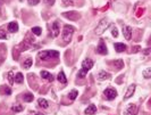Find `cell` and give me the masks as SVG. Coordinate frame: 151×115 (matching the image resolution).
I'll use <instances>...</instances> for the list:
<instances>
[{"label": "cell", "instance_id": "28", "mask_svg": "<svg viewBox=\"0 0 151 115\" xmlns=\"http://www.w3.org/2000/svg\"><path fill=\"white\" fill-rule=\"evenodd\" d=\"M8 80H9V82H10V84H13V83H14V74H13L12 71L8 72Z\"/></svg>", "mask_w": 151, "mask_h": 115}, {"label": "cell", "instance_id": "9", "mask_svg": "<svg viewBox=\"0 0 151 115\" xmlns=\"http://www.w3.org/2000/svg\"><path fill=\"white\" fill-rule=\"evenodd\" d=\"M136 113H138V107L134 104L128 105L127 108L125 109V115H136Z\"/></svg>", "mask_w": 151, "mask_h": 115}, {"label": "cell", "instance_id": "36", "mask_svg": "<svg viewBox=\"0 0 151 115\" xmlns=\"http://www.w3.org/2000/svg\"><path fill=\"white\" fill-rule=\"evenodd\" d=\"M150 53V49H149V48H147V50H144V55H148Z\"/></svg>", "mask_w": 151, "mask_h": 115}, {"label": "cell", "instance_id": "16", "mask_svg": "<svg viewBox=\"0 0 151 115\" xmlns=\"http://www.w3.org/2000/svg\"><path fill=\"white\" fill-rule=\"evenodd\" d=\"M110 78V74L107 72H105V71H101V72H99V74H98V79L99 80H106V79H109Z\"/></svg>", "mask_w": 151, "mask_h": 115}, {"label": "cell", "instance_id": "1", "mask_svg": "<svg viewBox=\"0 0 151 115\" xmlns=\"http://www.w3.org/2000/svg\"><path fill=\"white\" fill-rule=\"evenodd\" d=\"M93 61L92 59H90V58H87V59H84L83 61V63H82V69L80 72H78V74H77V76L78 78H84L85 75H87V73H88V71H90V69L93 67Z\"/></svg>", "mask_w": 151, "mask_h": 115}, {"label": "cell", "instance_id": "20", "mask_svg": "<svg viewBox=\"0 0 151 115\" xmlns=\"http://www.w3.org/2000/svg\"><path fill=\"white\" fill-rule=\"evenodd\" d=\"M32 64H33L32 58H26L25 61H24V63H23V67H24V68H30Z\"/></svg>", "mask_w": 151, "mask_h": 115}, {"label": "cell", "instance_id": "13", "mask_svg": "<svg viewBox=\"0 0 151 115\" xmlns=\"http://www.w3.org/2000/svg\"><path fill=\"white\" fill-rule=\"evenodd\" d=\"M8 31L12 32V33L17 32V31H18V24H17L16 22H10L8 24Z\"/></svg>", "mask_w": 151, "mask_h": 115}, {"label": "cell", "instance_id": "12", "mask_svg": "<svg viewBox=\"0 0 151 115\" xmlns=\"http://www.w3.org/2000/svg\"><path fill=\"white\" fill-rule=\"evenodd\" d=\"M41 76H42L44 80L49 81V82H52L53 81V76L51 75L49 72H47V71H41Z\"/></svg>", "mask_w": 151, "mask_h": 115}, {"label": "cell", "instance_id": "7", "mask_svg": "<svg viewBox=\"0 0 151 115\" xmlns=\"http://www.w3.org/2000/svg\"><path fill=\"white\" fill-rule=\"evenodd\" d=\"M117 96V92H116V90L109 88V89H106L105 90V97L107 98L108 100H112L115 99V97Z\"/></svg>", "mask_w": 151, "mask_h": 115}, {"label": "cell", "instance_id": "3", "mask_svg": "<svg viewBox=\"0 0 151 115\" xmlns=\"http://www.w3.org/2000/svg\"><path fill=\"white\" fill-rule=\"evenodd\" d=\"M109 26H110V22H109L107 18H102L100 22H99V24L97 25V27H95V34L100 36V34L104 33Z\"/></svg>", "mask_w": 151, "mask_h": 115}, {"label": "cell", "instance_id": "14", "mask_svg": "<svg viewBox=\"0 0 151 115\" xmlns=\"http://www.w3.org/2000/svg\"><path fill=\"white\" fill-rule=\"evenodd\" d=\"M114 47H115V49H116V51L117 53H123V51H125V49H126V44H124V43H115L114 44Z\"/></svg>", "mask_w": 151, "mask_h": 115}, {"label": "cell", "instance_id": "31", "mask_svg": "<svg viewBox=\"0 0 151 115\" xmlns=\"http://www.w3.org/2000/svg\"><path fill=\"white\" fill-rule=\"evenodd\" d=\"M111 34H112V36H114L115 38H117V37H118V31H117V29H116V27H114V29H112Z\"/></svg>", "mask_w": 151, "mask_h": 115}, {"label": "cell", "instance_id": "30", "mask_svg": "<svg viewBox=\"0 0 151 115\" xmlns=\"http://www.w3.org/2000/svg\"><path fill=\"white\" fill-rule=\"evenodd\" d=\"M144 8H140L139 10H138V14H136V16L138 17H141V15H143V13H144Z\"/></svg>", "mask_w": 151, "mask_h": 115}, {"label": "cell", "instance_id": "37", "mask_svg": "<svg viewBox=\"0 0 151 115\" xmlns=\"http://www.w3.org/2000/svg\"><path fill=\"white\" fill-rule=\"evenodd\" d=\"M36 115H43L42 113H36Z\"/></svg>", "mask_w": 151, "mask_h": 115}, {"label": "cell", "instance_id": "33", "mask_svg": "<svg viewBox=\"0 0 151 115\" xmlns=\"http://www.w3.org/2000/svg\"><path fill=\"white\" fill-rule=\"evenodd\" d=\"M39 2H40V0H29L30 5H37Z\"/></svg>", "mask_w": 151, "mask_h": 115}, {"label": "cell", "instance_id": "38", "mask_svg": "<svg viewBox=\"0 0 151 115\" xmlns=\"http://www.w3.org/2000/svg\"><path fill=\"white\" fill-rule=\"evenodd\" d=\"M1 3H2V0H0V6H1Z\"/></svg>", "mask_w": 151, "mask_h": 115}, {"label": "cell", "instance_id": "34", "mask_svg": "<svg viewBox=\"0 0 151 115\" xmlns=\"http://www.w3.org/2000/svg\"><path fill=\"white\" fill-rule=\"evenodd\" d=\"M140 49H141V48H140L139 46H136V47H133V53H139V51H140Z\"/></svg>", "mask_w": 151, "mask_h": 115}, {"label": "cell", "instance_id": "23", "mask_svg": "<svg viewBox=\"0 0 151 115\" xmlns=\"http://www.w3.org/2000/svg\"><path fill=\"white\" fill-rule=\"evenodd\" d=\"M33 95L32 93H26V95H24L23 97V99H24V102H27V103H30V102H32L33 100Z\"/></svg>", "mask_w": 151, "mask_h": 115}, {"label": "cell", "instance_id": "27", "mask_svg": "<svg viewBox=\"0 0 151 115\" xmlns=\"http://www.w3.org/2000/svg\"><path fill=\"white\" fill-rule=\"evenodd\" d=\"M64 6H73L74 5V0H63Z\"/></svg>", "mask_w": 151, "mask_h": 115}, {"label": "cell", "instance_id": "17", "mask_svg": "<svg viewBox=\"0 0 151 115\" xmlns=\"http://www.w3.org/2000/svg\"><path fill=\"white\" fill-rule=\"evenodd\" d=\"M37 103H39V106L42 107V108H48V107H49V103H48L44 98H39Z\"/></svg>", "mask_w": 151, "mask_h": 115}, {"label": "cell", "instance_id": "22", "mask_svg": "<svg viewBox=\"0 0 151 115\" xmlns=\"http://www.w3.org/2000/svg\"><path fill=\"white\" fill-rule=\"evenodd\" d=\"M142 74H143V76H144L145 79H150L151 78V67L145 68L144 71L142 72Z\"/></svg>", "mask_w": 151, "mask_h": 115}, {"label": "cell", "instance_id": "8", "mask_svg": "<svg viewBox=\"0 0 151 115\" xmlns=\"http://www.w3.org/2000/svg\"><path fill=\"white\" fill-rule=\"evenodd\" d=\"M59 31H60V26H59V22H53L51 24V33H52V37H58L59 36Z\"/></svg>", "mask_w": 151, "mask_h": 115}, {"label": "cell", "instance_id": "25", "mask_svg": "<svg viewBox=\"0 0 151 115\" xmlns=\"http://www.w3.org/2000/svg\"><path fill=\"white\" fill-rule=\"evenodd\" d=\"M32 33L35 34V36H41V33H42V30H41V27H33L32 29Z\"/></svg>", "mask_w": 151, "mask_h": 115}, {"label": "cell", "instance_id": "21", "mask_svg": "<svg viewBox=\"0 0 151 115\" xmlns=\"http://www.w3.org/2000/svg\"><path fill=\"white\" fill-rule=\"evenodd\" d=\"M16 83H22L23 81H24V76H23V74L22 73H17L16 74V76H15V80H14Z\"/></svg>", "mask_w": 151, "mask_h": 115}, {"label": "cell", "instance_id": "32", "mask_svg": "<svg viewBox=\"0 0 151 115\" xmlns=\"http://www.w3.org/2000/svg\"><path fill=\"white\" fill-rule=\"evenodd\" d=\"M55 1H56V0H44V2H46L47 5H49V6H52L55 3Z\"/></svg>", "mask_w": 151, "mask_h": 115}, {"label": "cell", "instance_id": "5", "mask_svg": "<svg viewBox=\"0 0 151 115\" xmlns=\"http://www.w3.org/2000/svg\"><path fill=\"white\" fill-rule=\"evenodd\" d=\"M63 16L66 17V18H68V19H72V21H77V19H80V17H81L80 14L76 13V12H67V13H64Z\"/></svg>", "mask_w": 151, "mask_h": 115}, {"label": "cell", "instance_id": "19", "mask_svg": "<svg viewBox=\"0 0 151 115\" xmlns=\"http://www.w3.org/2000/svg\"><path fill=\"white\" fill-rule=\"evenodd\" d=\"M58 81H59L60 83H67V79H66V76H65V73L64 72H60L59 74H58Z\"/></svg>", "mask_w": 151, "mask_h": 115}, {"label": "cell", "instance_id": "6", "mask_svg": "<svg viewBox=\"0 0 151 115\" xmlns=\"http://www.w3.org/2000/svg\"><path fill=\"white\" fill-rule=\"evenodd\" d=\"M97 53L100 54V55H107L108 50H107V47H106L105 44V41L104 40H100V42H99V46L97 47Z\"/></svg>", "mask_w": 151, "mask_h": 115}, {"label": "cell", "instance_id": "26", "mask_svg": "<svg viewBox=\"0 0 151 115\" xmlns=\"http://www.w3.org/2000/svg\"><path fill=\"white\" fill-rule=\"evenodd\" d=\"M77 95H78V92L76 91V90H72V91L69 92V99H71V100H74V99H76Z\"/></svg>", "mask_w": 151, "mask_h": 115}, {"label": "cell", "instance_id": "24", "mask_svg": "<svg viewBox=\"0 0 151 115\" xmlns=\"http://www.w3.org/2000/svg\"><path fill=\"white\" fill-rule=\"evenodd\" d=\"M12 111H13V112H15V113L22 112V111H23V106H20V105H14V106L12 107Z\"/></svg>", "mask_w": 151, "mask_h": 115}, {"label": "cell", "instance_id": "15", "mask_svg": "<svg viewBox=\"0 0 151 115\" xmlns=\"http://www.w3.org/2000/svg\"><path fill=\"white\" fill-rule=\"evenodd\" d=\"M94 113H97V107H95V105H93V104H91L90 106L88 107L87 109H85V114H94Z\"/></svg>", "mask_w": 151, "mask_h": 115}, {"label": "cell", "instance_id": "2", "mask_svg": "<svg viewBox=\"0 0 151 115\" xmlns=\"http://www.w3.org/2000/svg\"><path fill=\"white\" fill-rule=\"evenodd\" d=\"M41 61H48V59H52V58H58L59 57V53L56 50H46V51H41L37 55Z\"/></svg>", "mask_w": 151, "mask_h": 115}, {"label": "cell", "instance_id": "18", "mask_svg": "<svg viewBox=\"0 0 151 115\" xmlns=\"http://www.w3.org/2000/svg\"><path fill=\"white\" fill-rule=\"evenodd\" d=\"M112 64H114V66L117 69H122L123 67H124V62L122 61V59H118V61H115L114 63H112Z\"/></svg>", "mask_w": 151, "mask_h": 115}, {"label": "cell", "instance_id": "11", "mask_svg": "<svg viewBox=\"0 0 151 115\" xmlns=\"http://www.w3.org/2000/svg\"><path fill=\"white\" fill-rule=\"evenodd\" d=\"M134 91H135V84H131L128 87L127 91H126L125 96H124V100H127L128 98H131L133 96V93H134Z\"/></svg>", "mask_w": 151, "mask_h": 115}, {"label": "cell", "instance_id": "4", "mask_svg": "<svg viewBox=\"0 0 151 115\" xmlns=\"http://www.w3.org/2000/svg\"><path fill=\"white\" fill-rule=\"evenodd\" d=\"M75 29L71 25H65L64 26V31H63V40L65 42H69L72 37H73V33H74Z\"/></svg>", "mask_w": 151, "mask_h": 115}, {"label": "cell", "instance_id": "10", "mask_svg": "<svg viewBox=\"0 0 151 115\" xmlns=\"http://www.w3.org/2000/svg\"><path fill=\"white\" fill-rule=\"evenodd\" d=\"M132 27L131 26H123V34L126 40H131L132 38Z\"/></svg>", "mask_w": 151, "mask_h": 115}, {"label": "cell", "instance_id": "35", "mask_svg": "<svg viewBox=\"0 0 151 115\" xmlns=\"http://www.w3.org/2000/svg\"><path fill=\"white\" fill-rule=\"evenodd\" d=\"M5 93L6 95H12V90L9 88H5Z\"/></svg>", "mask_w": 151, "mask_h": 115}, {"label": "cell", "instance_id": "29", "mask_svg": "<svg viewBox=\"0 0 151 115\" xmlns=\"http://www.w3.org/2000/svg\"><path fill=\"white\" fill-rule=\"evenodd\" d=\"M0 39H7V33L2 29H0Z\"/></svg>", "mask_w": 151, "mask_h": 115}]
</instances>
